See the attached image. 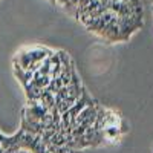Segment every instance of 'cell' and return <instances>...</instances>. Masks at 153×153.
I'll return each instance as SVG.
<instances>
[{"label": "cell", "instance_id": "7a4b0ae2", "mask_svg": "<svg viewBox=\"0 0 153 153\" xmlns=\"http://www.w3.org/2000/svg\"><path fill=\"white\" fill-rule=\"evenodd\" d=\"M103 136L106 141H110V143H118L120 138L123 136V132L118 126H107L103 129Z\"/></svg>", "mask_w": 153, "mask_h": 153}, {"label": "cell", "instance_id": "8992f818", "mask_svg": "<svg viewBox=\"0 0 153 153\" xmlns=\"http://www.w3.org/2000/svg\"><path fill=\"white\" fill-rule=\"evenodd\" d=\"M29 153H31V152H29Z\"/></svg>", "mask_w": 153, "mask_h": 153}, {"label": "cell", "instance_id": "277c9868", "mask_svg": "<svg viewBox=\"0 0 153 153\" xmlns=\"http://www.w3.org/2000/svg\"><path fill=\"white\" fill-rule=\"evenodd\" d=\"M46 149L49 153H80L81 150L78 149H74L68 144L65 146H52V144H46Z\"/></svg>", "mask_w": 153, "mask_h": 153}, {"label": "cell", "instance_id": "5b68a950", "mask_svg": "<svg viewBox=\"0 0 153 153\" xmlns=\"http://www.w3.org/2000/svg\"><path fill=\"white\" fill-rule=\"evenodd\" d=\"M17 153H29V150H26V149H20Z\"/></svg>", "mask_w": 153, "mask_h": 153}, {"label": "cell", "instance_id": "6da1fadb", "mask_svg": "<svg viewBox=\"0 0 153 153\" xmlns=\"http://www.w3.org/2000/svg\"><path fill=\"white\" fill-rule=\"evenodd\" d=\"M25 51H26L31 63H42L48 55L52 54V51H49L46 48H40V46H35V48H31V49H25Z\"/></svg>", "mask_w": 153, "mask_h": 153}, {"label": "cell", "instance_id": "3957f363", "mask_svg": "<svg viewBox=\"0 0 153 153\" xmlns=\"http://www.w3.org/2000/svg\"><path fill=\"white\" fill-rule=\"evenodd\" d=\"M31 83L35 84L37 87H40V89H46V87L49 86V83H51V76L42 74L40 71H35V72H32Z\"/></svg>", "mask_w": 153, "mask_h": 153}]
</instances>
